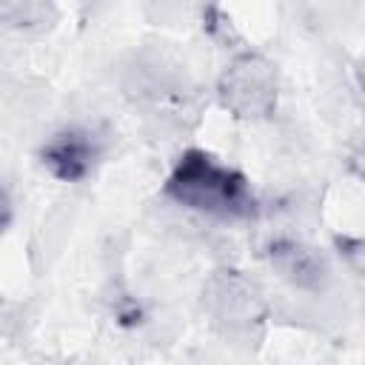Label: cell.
Masks as SVG:
<instances>
[{"instance_id":"4","label":"cell","mask_w":365,"mask_h":365,"mask_svg":"<svg viewBox=\"0 0 365 365\" xmlns=\"http://www.w3.org/2000/svg\"><path fill=\"white\" fill-rule=\"evenodd\" d=\"M37 157L51 177L63 182H80L103 157V137L91 125H66L40 145Z\"/></svg>"},{"instance_id":"1","label":"cell","mask_w":365,"mask_h":365,"mask_svg":"<svg viewBox=\"0 0 365 365\" xmlns=\"http://www.w3.org/2000/svg\"><path fill=\"white\" fill-rule=\"evenodd\" d=\"M163 194L177 205L214 220H248L257 214V197L248 177L202 148L180 154L163 182Z\"/></svg>"},{"instance_id":"3","label":"cell","mask_w":365,"mask_h":365,"mask_svg":"<svg viewBox=\"0 0 365 365\" xmlns=\"http://www.w3.org/2000/svg\"><path fill=\"white\" fill-rule=\"evenodd\" d=\"M279 97L277 66L259 51H237L217 77L220 106L240 120H265Z\"/></svg>"},{"instance_id":"5","label":"cell","mask_w":365,"mask_h":365,"mask_svg":"<svg viewBox=\"0 0 365 365\" xmlns=\"http://www.w3.org/2000/svg\"><path fill=\"white\" fill-rule=\"evenodd\" d=\"M268 262L274 274L291 285L299 294L319 297L331 285V265L328 257L319 254L314 245L294 240V237H277L268 245Z\"/></svg>"},{"instance_id":"7","label":"cell","mask_w":365,"mask_h":365,"mask_svg":"<svg viewBox=\"0 0 365 365\" xmlns=\"http://www.w3.org/2000/svg\"><path fill=\"white\" fill-rule=\"evenodd\" d=\"M334 251L345 262L348 271L365 277V237H356V234H334Z\"/></svg>"},{"instance_id":"2","label":"cell","mask_w":365,"mask_h":365,"mask_svg":"<svg viewBox=\"0 0 365 365\" xmlns=\"http://www.w3.org/2000/svg\"><path fill=\"white\" fill-rule=\"evenodd\" d=\"M200 305L211 328L228 342L257 339L268 317V302L262 291L248 277L231 268H220L208 274L200 294Z\"/></svg>"},{"instance_id":"6","label":"cell","mask_w":365,"mask_h":365,"mask_svg":"<svg viewBox=\"0 0 365 365\" xmlns=\"http://www.w3.org/2000/svg\"><path fill=\"white\" fill-rule=\"evenodd\" d=\"M0 20L17 34H40L57 23V9L51 3H3Z\"/></svg>"}]
</instances>
